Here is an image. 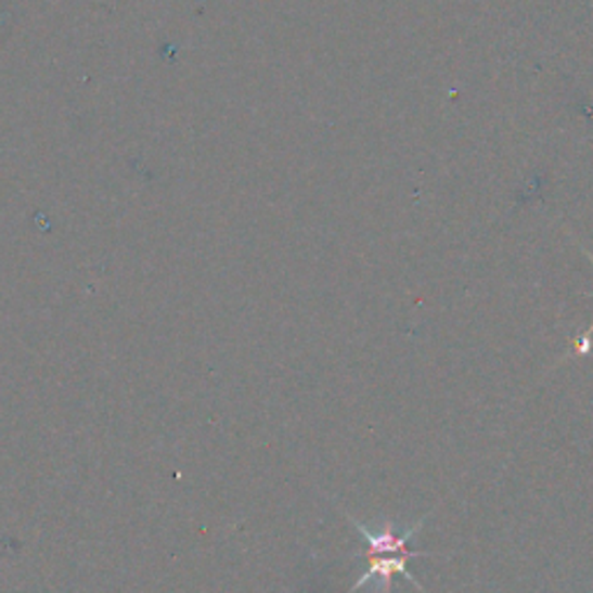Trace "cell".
Listing matches in <instances>:
<instances>
[{"label": "cell", "instance_id": "cell-1", "mask_svg": "<svg viewBox=\"0 0 593 593\" xmlns=\"http://www.w3.org/2000/svg\"><path fill=\"white\" fill-rule=\"evenodd\" d=\"M431 513H427L422 519H417L415 524H411L409 529H405L403 533L397 531L395 521L392 519H385L383 527L378 531H371L369 527H364V524L360 519H354L352 515H348L350 524L354 529H358V533L362 536V540L366 542V547L362 552H354L352 558H366V556H378V554H397V556H427V552H413L409 550V542L411 538L425 527V519L429 517Z\"/></svg>", "mask_w": 593, "mask_h": 593}, {"label": "cell", "instance_id": "cell-2", "mask_svg": "<svg viewBox=\"0 0 593 593\" xmlns=\"http://www.w3.org/2000/svg\"><path fill=\"white\" fill-rule=\"evenodd\" d=\"M413 556H397V554H378V556H366L364 562L369 564L366 570L360 575V580L352 584L350 593L360 591L364 584L369 582H378V586H383V593H392V580L395 575H403L405 580H409L411 584H415L422 593H427V589L422 586L417 582V578H413L411 570H409V564Z\"/></svg>", "mask_w": 593, "mask_h": 593}, {"label": "cell", "instance_id": "cell-3", "mask_svg": "<svg viewBox=\"0 0 593 593\" xmlns=\"http://www.w3.org/2000/svg\"><path fill=\"white\" fill-rule=\"evenodd\" d=\"M591 336H593V325L586 327L578 338H575L572 354H578V358H582V354H589L591 352Z\"/></svg>", "mask_w": 593, "mask_h": 593}, {"label": "cell", "instance_id": "cell-4", "mask_svg": "<svg viewBox=\"0 0 593 593\" xmlns=\"http://www.w3.org/2000/svg\"><path fill=\"white\" fill-rule=\"evenodd\" d=\"M584 256H586V258H589V260L593 262V253H591V250H586V248H584Z\"/></svg>", "mask_w": 593, "mask_h": 593}]
</instances>
